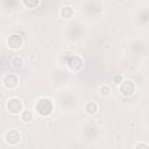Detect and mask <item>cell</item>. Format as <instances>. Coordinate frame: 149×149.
Returning a JSON list of instances; mask_svg holds the SVG:
<instances>
[{
    "label": "cell",
    "mask_w": 149,
    "mask_h": 149,
    "mask_svg": "<svg viewBox=\"0 0 149 149\" xmlns=\"http://www.w3.org/2000/svg\"><path fill=\"white\" fill-rule=\"evenodd\" d=\"M134 149H137V148H143V149H148L149 148V143L147 142H143V141H140V142H136L134 146H133Z\"/></svg>",
    "instance_id": "obj_22"
},
{
    "label": "cell",
    "mask_w": 149,
    "mask_h": 149,
    "mask_svg": "<svg viewBox=\"0 0 149 149\" xmlns=\"http://www.w3.org/2000/svg\"><path fill=\"white\" fill-rule=\"evenodd\" d=\"M5 143L9 147H16L19 146V143L21 142L22 140V136H21V133L19 129L16 128H10L8 130H6L3 133V136H2Z\"/></svg>",
    "instance_id": "obj_11"
},
{
    "label": "cell",
    "mask_w": 149,
    "mask_h": 149,
    "mask_svg": "<svg viewBox=\"0 0 149 149\" xmlns=\"http://www.w3.org/2000/svg\"><path fill=\"white\" fill-rule=\"evenodd\" d=\"M74 14H76L74 7L70 3H65V5L61 6L58 9V16L65 21H71L74 17Z\"/></svg>",
    "instance_id": "obj_14"
},
{
    "label": "cell",
    "mask_w": 149,
    "mask_h": 149,
    "mask_svg": "<svg viewBox=\"0 0 149 149\" xmlns=\"http://www.w3.org/2000/svg\"><path fill=\"white\" fill-rule=\"evenodd\" d=\"M56 102L62 112L73 113L79 107V97L73 91H70L68 88H62L57 92Z\"/></svg>",
    "instance_id": "obj_1"
},
{
    "label": "cell",
    "mask_w": 149,
    "mask_h": 149,
    "mask_svg": "<svg viewBox=\"0 0 149 149\" xmlns=\"http://www.w3.org/2000/svg\"><path fill=\"white\" fill-rule=\"evenodd\" d=\"M20 120H21V122H23V123H26V125H29V123H31L33 121H34V119H35V113L31 111V109H23L21 113H20Z\"/></svg>",
    "instance_id": "obj_16"
},
{
    "label": "cell",
    "mask_w": 149,
    "mask_h": 149,
    "mask_svg": "<svg viewBox=\"0 0 149 149\" xmlns=\"http://www.w3.org/2000/svg\"><path fill=\"white\" fill-rule=\"evenodd\" d=\"M20 3H21L24 8L33 10V9H36V8L40 6L41 0H20Z\"/></svg>",
    "instance_id": "obj_18"
},
{
    "label": "cell",
    "mask_w": 149,
    "mask_h": 149,
    "mask_svg": "<svg viewBox=\"0 0 149 149\" xmlns=\"http://www.w3.org/2000/svg\"><path fill=\"white\" fill-rule=\"evenodd\" d=\"M65 63H66V68L73 72V73H78L83 70L84 68V59L80 55H76V54H72L70 56L66 57L65 59Z\"/></svg>",
    "instance_id": "obj_10"
},
{
    "label": "cell",
    "mask_w": 149,
    "mask_h": 149,
    "mask_svg": "<svg viewBox=\"0 0 149 149\" xmlns=\"http://www.w3.org/2000/svg\"><path fill=\"white\" fill-rule=\"evenodd\" d=\"M81 134H83V137H85L87 141H93L99 135V127L95 123L87 122L81 128Z\"/></svg>",
    "instance_id": "obj_13"
},
{
    "label": "cell",
    "mask_w": 149,
    "mask_h": 149,
    "mask_svg": "<svg viewBox=\"0 0 149 149\" xmlns=\"http://www.w3.org/2000/svg\"><path fill=\"white\" fill-rule=\"evenodd\" d=\"M3 3L6 5V8L15 9L17 5H20V0H3Z\"/></svg>",
    "instance_id": "obj_20"
},
{
    "label": "cell",
    "mask_w": 149,
    "mask_h": 149,
    "mask_svg": "<svg viewBox=\"0 0 149 149\" xmlns=\"http://www.w3.org/2000/svg\"><path fill=\"white\" fill-rule=\"evenodd\" d=\"M56 108L55 102L49 97H40L34 104V113L40 118L50 116Z\"/></svg>",
    "instance_id": "obj_2"
},
{
    "label": "cell",
    "mask_w": 149,
    "mask_h": 149,
    "mask_svg": "<svg viewBox=\"0 0 149 149\" xmlns=\"http://www.w3.org/2000/svg\"><path fill=\"white\" fill-rule=\"evenodd\" d=\"M104 12V3L101 0H84L81 2V13L88 17H98Z\"/></svg>",
    "instance_id": "obj_3"
},
{
    "label": "cell",
    "mask_w": 149,
    "mask_h": 149,
    "mask_svg": "<svg viewBox=\"0 0 149 149\" xmlns=\"http://www.w3.org/2000/svg\"><path fill=\"white\" fill-rule=\"evenodd\" d=\"M10 68L14 69V70H20L24 66V58L20 55H14L12 58H10Z\"/></svg>",
    "instance_id": "obj_17"
},
{
    "label": "cell",
    "mask_w": 149,
    "mask_h": 149,
    "mask_svg": "<svg viewBox=\"0 0 149 149\" xmlns=\"http://www.w3.org/2000/svg\"><path fill=\"white\" fill-rule=\"evenodd\" d=\"M129 51L136 57H146L148 52V43L144 38H134L129 43Z\"/></svg>",
    "instance_id": "obj_7"
},
{
    "label": "cell",
    "mask_w": 149,
    "mask_h": 149,
    "mask_svg": "<svg viewBox=\"0 0 149 149\" xmlns=\"http://www.w3.org/2000/svg\"><path fill=\"white\" fill-rule=\"evenodd\" d=\"M99 109H100V106H99V104L95 100H87L83 105V111L88 116L97 115L99 113Z\"/></svg>",
    "instance_id": "obj_15"
},
{
    "label": "cell",
    "mask_w": 149,
    "mask_h": 149,
    "mask_svg": "<svg viewBox=\"0 0 149 149\" xmlns=\"http://www.w3.org/2000/svg\"><path fill=\"white\" fill-rule=\"evenodd\" d=\"M85 27L79 22H71L66 27V38L72 42H80L85 38Z\"/></svg>",
    "instance_id": "obj_4"
},
{
    "label": "cell",
    "mask_w": 149,
    "mask_h": 149,
    "mask_svg": "<svg viewBox=\"0 0 149 149\" xmlns=\"http://www.w3.org/2000/svg\"><path fill=\"white\" fill-rule=\"evenodd\" d=\"M98 94L102 98H108L112 95V88L109 85H101L98 88Z\"/></svg>",
    "instance_id": "obj_19"
},
{
    "label": "cell",
    "mask_w": 149,
    "mask_h": 149,
    "mask_svg": "<svg viewBox=\"0 0 149 149\" xmlns=\"http://www.w3.org/2000/svg\"><path fill=\"white\" fill-rule=\"evenodd\" d=\"M24 37L19 33H10L5 38V44L9 50L19 51L24 47Z\"/></svg>",
    "instance_id": "obj_6"
},
{
    "label": "cell",
    "mask_w": 149,
    "mask_h": 149,
    "mask_svg": "<svg viewBox=\"0 0 149 149\" xmlns=\"http://www.w3.org/2000/svg\"><path fill=\"white\" fill-rule=\"evenodd\" d=\"M118 90H119V93H120L122 97L129 98V97H133V95L137 92V84H136L133 79L125 78V79L118 85Z\"/></svg>",
    "instance_id": "obj_8"
},
{
    "label": "cell",
    "mask_w": 149,
    "mask_h": 149,
    "mask_svg": "<svg viewBox=\"0 0 149 149\" xmlns=\"http://www.w3.org/2000/svg\"><path fill=\"white\" fill-rule=\"evenodd\" d=\"M1 84L6 90L14 91L19 87V84H20L19 76L16 73H6L1 78Z\"/></svg>",
    "instance_id": "obj_12"
},
{
    "label": "cell",
    "mask_w": 149,
    "mask_h": 149,
    "mask_svg": "<svg viewBox=\"0 0 149 149\" xmlns=\"http://www.w3.org/2000/svg\"><path fill=\"white\" fill-rule=\"evenodd\" d=\"M134 21L140 28L147 29L149 23V10H148L147 3L140 5V8L134 14Z\"/></svg>",
    "instance_id": "obj_9"
},
{
    "label": "cell",
    "mask_w": 149,
    "mask_h": 149,
    "mask_svg": "<svg viewBox=\"0 0 149 149\" xmlns=\"http://www.w3.org/2000/svg\"><path fill=\"white\" fill-rule=\"evenodd\" d=\"M5 108L8 114L19 116L20 113L24 109V104L22 99L19 97H9L5 102Z\"/></svg>",
    "instance_id": "obj_5"
},
{
    "label": "cell",
    "mask_w": 149,
    "mask_h": 149,
    "mask_svg": "<svg viewBox=\"0 0 149 149\" xmlns=\"http://www.w3.org/2000/svg\"><path fill=\"white\" fill-rule=\"evenodd\" d=\"M123 79H125L123 74H115V76L112 77V83L115 84V85H119Z\"/></svg>",
    "instance_id": "obj_21"
}]
</instances>
